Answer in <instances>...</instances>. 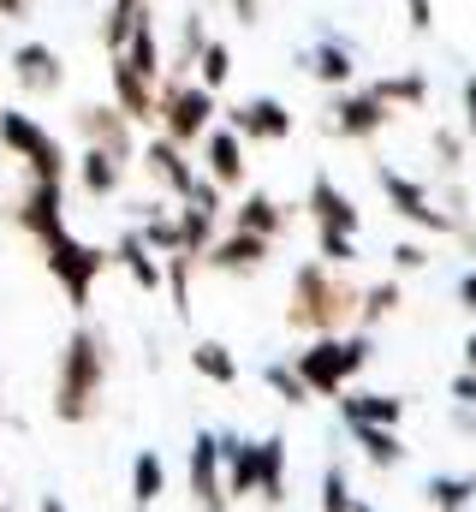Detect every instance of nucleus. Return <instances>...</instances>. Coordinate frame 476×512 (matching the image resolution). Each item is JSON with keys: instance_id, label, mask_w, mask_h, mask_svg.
<instances>
[{"instance_id": "f257e3e1", "label": "nucleus", "mask_w": 476, "mask_h": 512, "mask_svg": "<svg viewBox=\"0 0 476 512\" xmlns=\"http://www.w3.org/2000/svg\"><path fill=\"white\" fill-rule=\"evenodd\" d=\"M108 376H114V352H108V334L78 322L60 346V364H54V417L66 429L90 423L102 411V393H108Z\"/></svg>"}, {"instance_id": "f03ea898", "label": "nucleus", "mask_w": 476, "mask_h": 512, "mask_svg": "<svg viewBox=\"0 0 476 512\" xmlns=\"http://www.w3.org/2000/svg\"><path fill=\"white\" fill-rule=\"evenodd\" d=\"M357 298H363V286L334 274L328 262H298L292 286H286V328L304 340L346 334V328H357Z\"/></svg>"}, {"instance_id": "7ed1b4c3", "label": "nucleus", "mask_w": 476, "mask_h": 512, "mask_svg": "<svg viewBox=\"0 0 476 512\" xmlns=\"http://www.w3.org/2000/svg\"><path fill=\"white\" fill-rule=\"evenodd\" d=\"M369 358H375V340L357 328V334H316L298 358H292V370H298V382L310 387V399H340L346 387L369 370Z\"/></svg>"}, {"instance_id": "20e7f679", "label": "nucleus", "mask_w": 476, "mask_h": 512, "mask_svg": "<svg viewBox=\"0 0 476 512\" xmlns=\"http://www.w3.org/2000/svg\"><path fill=\"white\" fill-rule=\"evenodd\" d=\"M0 149H6L12 161H24V173H30L36 185H66V179H72L66 143L42 126L36 114H24V108H0Z\"/></svg>"}, {"instance_id": "39448f33", "label": "nucleus", "mask_w": 476, "mask_h": 512, "mask_svg": "<svg viewBox=\"0 0 476 512\" xmlns=\"http://www.w3.org/2000/svg\"><path fill=\"white\" fill-rule=\"evenodd\" d=\"M42 268H48V280L66 292V304L84 316V310H90V298H96V280L108 274V251H102V245H84V239L66 227L60 239H48V245H42Z\"/></svg>"}, {"instance_id": "423d86ee", "label": "nucleus", "mask_w": 476, "mask_h": 512, "mask_svg": "<svg viewBox=\"0 0 476 512\" xmlns=\"http://www.w3.org/2000/svg\"><path fill=\"white\" fill-rule=\"evenodd\" d=\"M155 126H161L167 143L191 149V143H203V131L215 126V96L203 84H191V78H161L155 84Z\"/></svg>"}, {"instance_id": "0eeeda50", "label": "nucleus", "mask_w": 476, "mask_h": 512, "mask_svg": "<svg viewBox=\"0 0 476 512\" xmlns=\"http://www.w3.org/2000/svg\"><path fill=\"white\" fill-rule=\"evenodd\" d=\"M375 185H381V197H387L411 227L441 233V239H471V227H465V221H453V215L435 203V191H429V185H417L411 173H399V167H387V161H381V167H375Z\"/></svg>"}, {"instance_id": "6e6552de", "label": "nucleus", "mask_w": 476, "mask_h": 512, "mask_svg": "<svg viewBox=\"0 0 476 512\" xmlns=\"http://www.w3.org/2000/svg\"><path fill=\"white\" fill-rule=\"evenodd\" d=\"M72 126H78V143L84 149H108L114 161H137V126L119 114L114 102H78L72 108Z\"/></svg>"}, {"instance_id": "1a4fd4ad", "label": "nucleus", "mask_w": 476, "mask_h": 512, "mask_svg": "<svg viewBox=\"0 0 476 512\" xmlns=\"http://www.w3.org/2000/svg\"><path fill=\"white\" fill-rule=\"evenodd\" d=\"M6 78H12L30 102H48V96L66 90V60H60V48H48V42H18V48L6 54Z\"/></svg>"}, {"instance_id": "9d476101", "label": "nucleus", "mask_w": 476, "mask_h": 512, "mask_svg": "<svg viewBox=\"0 0 476 512\" xmlns=\"http://www.w3.org/2000/svg\"><path fill=\"white\" fill-rule=\"evenodd\" d=\"M12 227L24 233V239H36V245H48V239H60L66 233V185H24L18 191V203H12Z\"/></svg>"}, {"instance_id": "9b49d317", "label": "nucleus", "mask_w": 476, "mask_h": 512, "mask_svg": "<svg viewBox=\"0 0 476 512\" xmlns=\"http://www.w3.org/2000/svg\"><path fill=\"white\" fill-rule=\"evenodd\" d=\"M292 126L298 120L280 96H250V102L227 108V131H238V143H286Z\"/></svg>"}, {"instance_id": "f8f14e48", "label": "nucleus", "mask_w": 476, "mask_h": 512, "mask_svg": "<svg viewBox=\"0 0 476 512\" xmlns=\"http://www.w3.org/2000/svg\"><path fill=\"white\" fill-rule=\"evenodd\" d=\"M393 114L369 96V90H340L334 96V108H328V137H340V143H369V137H381Z\"/></svg>"}, {"instance_id": "ddd939ff", "label": "nucleus", "mask_w": 476, "mask_h": 512, "mask_svg": "<svg viewBox=\"0 0 476 512\" xmlns=\"http://www.w3.org/2000/svg\"><path fill=\"white\" fill-rule=\"evenodd\" d=\"M185 483H191V501H197V507H227V483H221V435H215V429H197V435H191Z\"/></svg>"}, {"instance_id": "4468645a", "label": "nucleus", "mask_w": 476, "mask_h": 512, "mask_svg": "<svg viewBox=\"0 0 476 512\" xmlns=\"http://www.w3.org/2000/svg\"><path fill=\"white\" fill-rule=\"evenodd\" d=\"M137 161L149 167V179H155L161 191H173L179 203L191 197V185H197V167H191V149H179V143H167V137L155 131V137H149V143L137 149Z\"/></svg>"}, {"instance_id": "2eb2a0df", "label": "nucleus", "mask_w": 476, "mask_h": 512, "mask_svg": "<svg viewBox=\"0 0 476 512\" xmlns=\"http://www.w3.org/2000/svg\"><path fill=\"white\" fill-rule=\"evenodd\" d=\"M203 179H215L221 191H244V173H250V161H244V143H238V131H227V126H209L203 131Z\"/></svg>"}, {"instance_id": "dca6fc26", "label": "nucleus", "mask_w": 476, "mask_h": 512, "mask_svg": "<svg viewBox=\"0 0 476 512\" xmlns=\"http://www.w3.org/2000/svg\"><path fill=\"white\" fill-rule=\"evenodd\" d=\"M268 256H274V239H256V233L227 227L203 251V268H215V274H256V268H268Z\"/></svg>"}, {"instance_id": "f3484780", "label": "nucleus", "mask_w": 476, "mask_h": 512, "mask_svg": "<svg viewBox=\"0 0 476 512\" xmlns=\"http://www.w3.org/2000/svg\"><path fill=\"white\" fill-rule=\"evenodd\" d=\"M298 66L316 78V84H334V90H346L352 84V72H357V60H352V42H340L334 30H322L304 54H298Z\"/></svg>"}, {"instance_id": "a211bd4d", "label": "nucleus", "mask_w": 476, "mask_h": 512, "mask_svg": "<svg viewBox=\"0 0 476 512\" xmlns=\"http://www.w3.org/2000/svg\"><path fill=\"white\" fill-rule=\"evenodd\" d=\"M108 84H114V108L131 126H155V84L143 72H131L119 54H108Z\"/></svg>"}, {"instance_id": "6ab92c4d", "label": "nucleus", "mask_w": 476, "mask_h": 512, "mask_svg": "<svg viewBox=\"0 0 476 512\" xmlns=\"http://www.w3.org/2000/svg\"><path fill=\"white\" fill-rule=\"evenodd\" d=\"M304 209H310V221L316 227H334V233H352L357 239V227H363V215H357V203L328 179V173H316L310 179V197H304Z\"/></svg>"}, {"instance_id": "aec40b11", "label": "nucleus", "mask_w": 476, "mask_h": 512, "mask_svg": "<svg viewBox=\"0 0 476 512\" xmlns=\"http://www.w3.org/2000/svg\"><path fill=\"white\" fill-rule=\"evenodd\" d=\"M369 96H375L387 114H417V108H429V72H417V66L387 72V78L369 84Z\"/></svg>"}, {"instance_id": "412c9836", "label": "nucleus", "mask_w": 476, "mask_h": 512, "mask_svg": "<svg viewBox=\"0 0 476 512\" xmlns=\"http://www.w3.org/2000/svg\"><path fill=\"white\" fill-rule=\"evenodd\" d=\"M72 173H78V191H84V197H96V203H108V197L125 191V161H114L108 149H78Z\"/></svg>"}, {"instance_id": "4be33fe9", "label": "nucleus", "mask_w": 476, "mask_h": 512, "mask_svg": "<svg viewBox=\"0 0 476 512\" xmlns=\"http://www.w3.org/2000/svg\"><path fill=\"white\" fill-rule=\"evenodd\" d=\"M108 268H125L143 292H161V256L137 239V227H125L114 245H108Z\"/></svg>"}, {"instance_id": "5701e85b", "label": "nucleus", "mask_w": 476, "mask_h": 512, "mask_svg": "<svg viewBox=\"0 0 476 512\" xmlns=\"http://www.w3.org/2000/svg\"><path fill=\"white\" fill-rule=\"evenodd\" d=\"M256 495L268 512H280V501H286V435L256 441Z\"/></svg>"}, {"instance_id": "b1692460", "label": "nucleus", "mask_w": 476, "mask_h": 512, "mask_svg": "<svg viewBox=\"0 0 476 512\" xmlns=\"http://www.w3.org/2000/svg\"><path fill=\"white\" fill-rule=\"evenodd\" d=\"M340 405V423H381V429H399V417H405V399L399 393H340L334 399Z\"/></svg>"}, {"instance_id": "393cba45", "label": "nucleus", "mask_w": 476, "mask_h": 512, "mask_svg": "<svg viewBox=\"0 0 476 512\" xmlns=\"http://www.w3.org/2000/svg\"><path fill=\"white\" fill-rule=\"evenodd\" d=\"M221 483H227V501L256 495V441H244L238 429L221 435Z\"/></svg>"}, {"instance_id": "a878e982", "label": "nucleus", "mask_w": 476, "mask_h": 512, "mask_svg": "<svg viewBox=\"0 0 476 512\" xmlns=\"http://www.w3.org/2000/svg\"><path fill=\"white\" fill-rule=\"evenodd\" d=\"M233 227L238 233H256V239H280L286 233V209H280V197H268V191H244L233 209Z\"/></svg>"}, {"instance_id": "bb28decb", "label": "nucleus", "mask_w": 476, "mask_h": 512, "mask_svg": "<svg viewBox=\"0 0 476 512\" xmlns=\"http://www.w3.org/2000/svg\"><path fill=\"white\" fill-rule=\"evenodd\" d=\"M346 435L363 447V459H369L375 471H399V465L411 459V447L399 441V429H381V423H346Z\"/></svg>"}, {"instance_id": "cd10ccee", "label": "nucleus", "mask_w": 476, "mask_h": 512, "mask_svg": "<svg viewBox=\"0 0 476 512\" xmlns=\"http://www.w3.org/2000/svg\"><path fill=\"white\" fill-rule=\"evenodd\" d=\"M119 60L131 66V72H143L149 84H161V72H167V60H161V36H155V18L143 12L137 18V30L125 36V48H119Z\"/></svg>"}, {"instance_id": "c85d7f7f", "label": "nucleus", "mask_w": 476, "mask_h": 512, "mask_svg": "<svg viewBox=\"0 0 476 512\" xmlns=\"http://www.w3.org/2000/svg\"><path fill=\"white\" fill-rule=\"evenodd\" d=\"M423 501L429 512H465L476 501V471H429Z\"/></svg>"}, {"instance_id": "c756f323", "label": "nucleus", "mask_w": 476, "mask_h": 512, "mask_svg": "<svg viewBox=\"0 0 476 512\" xmlns=\"http://www.w3.org/2000/svg\"><path fill=\"white\" fill-rule=\"evenodd\" d=\"M173 227H179V256L203 262V251H209V245H215V233H221V215L179 203V209H173Z\"/></svg>"}, {"instance_id": "7c9ffc66", "label": "nucleus", "mask_w": 476, "mask_h": 512, "mask_svg": "<svg viewBox=\"0 0 476 512\" xmlns=\"http://www.w3.org/2000/svg\"><path fill=\"white\" fill-rule=\"evenodd\" d=\"M203 48H209V18L191 6V12H179V48H173V60H167L161 78H191V66H197Z\"/></svg>"}, {"instance_id": "2f4dec72", "label": "nucleus", "mask_w": 476, "mask_h": 512, "mask_svg": "<svg viewBox=\"0 0 476 512\" xmlns=\"http://www.w3.org/2000/svg\"><path fill=\"white\" fill-rule=\"evenodd\" d=\"M167 495V459L155 453V447H143L137 459H131V501L137 507H155Z\"/></svg>"}, {"instance_id": "473e14b6", "label": "nucleus", "mask_w": 476, "mask_h": 512, "mask_svg": "<svg viewBox=\"0 0 476 512\" xmlns=\"http://www.w3.org/2000/svg\"><path fill=\"white\" fill-rule=\"evenodd\" d=\"M227 78H233V48L221 42V36H209V48L197 54V66H191V84H203L209 96H221L227 90Z\"/></svg>"}, {"instance_id": "72a5a7b5", "label": "nucleus", "mask_w": 476, "mask_h": 512, "mask_svg": "<svg viewBox=\"0 0 476 512\" xmlns=\"http://www.w3.org/2000/svg\"><path fill=\"white\" fill-rule=\"evenodd\" d=\"M399 304H405V286H399V280H375V286H363V298H357V328L369 334V328L387 322Z\"/></svg>"}, {"instance_id": "f704fd0d", "label": "nucleus", "mask_w": 476, "mask_h": 512, "mask_svg": "<svg viewBox=\"0 0 476 512\" xmlns=\"http://www.w3.org/2000/svg\"><path fill=\"white\" fill-rule=\"evenodd\" d=\"M191 370H197L203 382H215V387L238 382V358L221 346V340H197V346H191Z\"/></svg>"}, {"instance_id": "c9c22d12", "label": "nucleus", "mask_w": 476, "mask_h": 512, "mask_svg": "<svg viewBox=\"0 0 476 512\" xmlns=\"http://www.w3.org/2000/svg\"><path fill=\"white\" fill-rule=\"evenodd\" d=\"M137 239H143L155 256L179 251V227H173V215H167L161 203H143V215H137Z\"/></svg>"}, {"instance_id": "e433bc0d", "label": "nucleus", "mask_w": 476, "mask_h": 512, "mask_svg": "<svg viewBox=\"0 0 476 512\" xmlns=\"http://www.w3.org/2000/svg\"><path fill=\"white\" fill-rule=\"evenodd\" d=\"M191 268H197V262H191V256H161V286H167V298H173V316H179V322H191Z\"/></svg>"}, {"instance_id": "4c0bfd02", "label": "nucleus", "mask_w": 476, "mask_h": 512, "mask_svg": "<svg viewBox=\"0 0 476 512\" xmlns=\"http://www.w3.org/2000/svg\"><path fill=\"white\" fill-rule=\"evenodd\" d=\"M143 12H149V0H114V6H108V18H102V48H108V54L125 48V36L137 30Z\"/></svg>"}, {"instance_id": "58836bf2", "label": "nucleus", "mask_w": 476, "mask_h": 512, "mask_svg": "<svg viewBox=\"0 0 476 512\" xmlns=\"http://www.w3.org/2000/svg\"><path fill=\"white\" fill-rule=\"evenodd\" d=\"M316 262H328V268H352L357 262V239L352 233H334V227H316Z\"/></svg>"}, {"instance_id": "ea45409f", "label": "nucleus", "mask_w": 476, "mask_h": 512, "mask_svg": "<svg viewBox=\"0 0 476 512\" xmlns=\"http://www.w3.org/2000/svg\"><path fill=\"white\" fill-rule=\"evenodd\" d=\"M262 382L274 387L286 405H310V387L298 382V370H292V364H280V358H268V364H262Z\"/></svg>"}, {"instance_id": "a19ab883", "label": "nucleus", "mask_w": 476, "mask_h": 512, "mask_svg": "<svg viewBox=\"0 0 476 512\" xmlns=\"http://www.w3.org/2000/svg\"><path fill=\"white\" fill-rule=\"evenodd\" d=\"M352 477H346V465H328L322 471V512H352Z\"/></svg>"}, {"instance_id": "79ce46f5", "label": "nucleus", "mask_w": 476, "mask_h": 512, "mask_svg": "<svg viewBox=\"0 0 476 512\" xmlns=\"http://www.w3.org/2000/svg\"><path fill=\"white\" fill-rule=\"evenodd\" d=\"M429 143H435V155H441V167H447V173H459V167H465V131H459V126H435V131H429Z\"/></svg>"}, {"instance_id": "37998d69", "label": "nucleus", "mask_w": 476, "mask_h": 512, "mask_svg": "<svg viewBox=\"0 0 476 512\" xmlns=\"http://www.w3.org/2000/svg\"><path fill=\"white\" fill-rule=\"evenodd\" d=\"M393 268H399V274L429 268V245H411V239H405V245H393Z\"/></svg>"}, {"instance_id": "c03bdc74", "label": "nucleus", "mask_w": 476, "mask_h": 512, "mask_svg": "<svg viewBox=\"0 0 476 512\" xmlns=\"http://www.w3.org/2000/svg\"><path fill=\"white\" fill-rule=\"evenodd\" d=\"M405 24H411V36H429L435 30V0H405Z\"/></svg>"}, {"instance_id": "a18cd8bd", "label": "nucleus", "mask_w": 476, "mask_h": 512, "mask_svg": "<svg viewBox=\"0 0 476 512\" xmlns=\"http://www.w3.org/2000/svg\"><path fill=\"white\" fill-rule=\"evenodd\" d=\"M447 393H453V405H476V370H459Z\"/></svg>"}, {"instance_id": "49530a36", "label": "nucleus", "mask_w": 476, "mask_h": 512, "mask_svg": "<svg viewBox=\"0 0 476 512\" xmlns=\"http://www.w3.org/2000/svg\"><path fill=\"white\" fill-rule=\"evenodd\" d=\"M459 96H465V137H476V72L459 84Z\"/></svg>"}, {"instance_id": "de8ad7c7", "label": "nucleus", "mask_w": 476, "mask_h": 512, "mask_svg": "<svg viewBox=\"0 0 476 512\" xmlns=\"http://www.w3.org/2000/svg\"><path fill=\"white\" fill-rule=\"evenodd\" d=\"M238 24H262V0H227Z\"/></svg>"}, {"instance_id": "09e8293b", "label": "nucleus", "mask_w": 476, "mask_h": 512, "mask_svg": "<svg viewBox=\"0 0 476 512\" xmlns=\"http://www.w3.org/2000/svg\"><path fill=\"white\" fill-rule=\"evenodd\" d=\"M459 304L476 316V268H465V274H459Z\"/></svg>"}, {"instance_id": "8fccbe9b", "label": "nucleus", "mask_w": 476, "mask_h": 512, "mask_svg": "<svg viewBox=\"0 0 476 512\" xmlns=\"http://www.w3.org/2000/svg\"><path fill=\"white\" fill-rule=\"evenodd\" d=\"M0 18H6V24H24V18H30V0H0Z\"/></svg>"}, {"instance_id": "3c124183", "label": "nucleus", "mask_w": 476, "mask_h": 512, "mask_svg": "<svg viewBox=\"0 0 476 512\" xmlns=\"http://www.w3.org/2000/svg\"><path fill=\"white\" fill-rule=\"evenodd\" d=\"M459 352H465V370H476V328L465 334V346H459Z\"/></svg>"}, {"instance_id": "603ef678", "label": "nucleus", "mask_w": 476, "mask_h": 512, "mask_svg": "<svg viewBox=\"0 0 476 512\" xmlns=\"http://www.w3.org/2000/svg\"><path fill=\"white\" fill-rule=\"evenodd\" d=\"M36 512H66V501H60V495H42V501H36Z\"/></svg>"}, {"instance_id": "864d4df0", "label": "nucleus", "mask_w": 476, "mask_h": 512, "mask_svg": "<svg viewBox=\"0 0 476 512\" xmlns=\"http://www.w3.org/2000/svg\"><path fill=\"white\" fill-rule=\"evenodd\" d=\"M352 512H375V507H369V501H352Z\"/></svg>"}, {"instance_id": "5fc2aeb1", "label": "nucleus", "mask_w": 476, "mask_h": 512, "mask_svg": "<svg viewBox=\"0 0 476 512\" xmlns=\"http://www.w3.org/2000/svg\"><path fill=\"white\" fill-rule=\"evenodd\" d=\"M0 512H12V501H6V495H0Z\"/></svg>"}, {"instance_id": "6e6d98bb", "label": "nucleus", "mask_w": 476, "mask_h": 512, "mask_svg": "<svg viewBox=\"0 0 476 512\" xmlns=\"http://www.w3.org/2000/svg\"><path fill=\"white\" fill-rule=\"evenodd\" d=\"M197 512H227V507H197Z\"/></svg>"}, {"instance_id": "4d7b16f0", "label": "nucleus", "mask_w": 476, "mask_h": 512, "mask_svg": "<svg viewBox=\"0 0 476 512\" xmlns=\"http://www.w3.org/2000/svg\"><path fill=\"white\" fill-rule=\"evenodd\" d=\"M137 512H149V507H137Z\"/></svg>"}]
</instances>
